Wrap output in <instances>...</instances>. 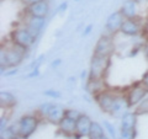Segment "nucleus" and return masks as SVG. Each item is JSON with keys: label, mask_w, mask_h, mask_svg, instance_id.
<instances>
[{"label": "nucleus", "mask_w": 148, "mask_h": 139, "mask_svg": "<svg viewBox=\"0 0 148 139\" xmlns=\"http://www.w3.org/2000/svg\"><path fill=\"white\" fill-rule=\"evenodd\" d=\"M110 57L94 54L90 62L89 73H88V80H103L108 69L110 68Z\"/></svg>", "instance_id": "f257e3e1"}, {"label": "nucleus", "mask_w": 148, "mask_h": 139, "mask_svg": "<svg viewBox=\"0 0 148 139\" xmlns=\"http://www.w3.org/2000/svg\"><path fill=\"white\" fill-rule=\"evenodd\" d=\"M35 37L32 36V33L26 29L25 26L22 27H16L10 32V41L11 43L20 46L22 48L29 49L35 42Z\"/></svg>", "instance_id": "f03ea898"}, {"label": "nucleus", "mask_w": 148, "mask_h": 139, "mask_svg": "<svg viewBox=\"0 0 148 139\" xmlns=\"http://www.w3.org/2000/svg\"><path fill=\"white\" fill-rule=\"evenodd\" d=\"M147 94H148V90L146 89V86L142 84V81L135 82V84H133L128 89L126 96H125V97H126V101H127L128 107L137 106L142 100L146 99Z\"/></svg>", "instance_id": "7ed1b4c3"}, {"label": "nucleus", "mask_w": 148, "mask_h": 139, "mask_svg": "<svg viewBox=\"0 0 148 139\" xmlns=\"http://www.w3.org/2000/svg\"><path fill=\"white\" fill-rule=\"evenodd\" d=\"M38 123H40L38 116H34V114L22 116L18 119V124H20V138L27 139L36 131V128L38 127Z\"/></svg>", "instance_id": "20e7f679"}, {"label": "nucleus", "mask_w": 148, "mask_h": 139, "mask_svg": "<svg viewBox=\"0 0 148 139\" xmlns=\"http://www.w3.org/2000/svg\"><path fill=\"white\" fill-rule=\"evenodd\" d=\"M117 96H115L112 92H110L108 90H103L94 95V100L98 104V106L101 108V111H104L106 113H112L114 105L116 101Z\"/></svg>", "instance_id": "39448f33"}, {"label": "nucleus", "mask_w": 148, "mask_h": 139, "mask_svg": "<svg viewBox=\"0 0 148 139\" xmlns=\"http://www.w3.org/2000/svg\"><path fill=\"white\" fill-rule=\"evenodd\" d=\"M6 53V65L8 68H16L17 65H20L24 55L26 53V48H22L20 46H16L11 43V47L5 48Z\"/></svg>", "instance_id": "423d86ee"}, {"label": "nucleus", "mask_w": 148, "mask_h": 139, "mask_svg": "<svg viewBox=\"0 0 148 139\" xmlns=\"http://www.w3.org/2000/svg\"><path fill=\"white\" fill-rule=\"evenodd\" d=\"M114 41L110 36H101L98 40L95 47H94V54L103 55V57H110L114 53Z\"/></svg>", "instance_id": "0eeeda50"}, {"label": "nucleus", "mask_w": 148, "mask_h": 139, "mask_svg": "<svg viewBox=\"0 0 148 139\" xmlns=\"http://www.w3.org/2000/svg\"><path fill=\"white\" fill-rule=\"evenodd\" d=\"M123 20H125V16L122 15V12L120 10L112 12L108 17V20H106V30H108L110 33L115 35L116 32L120 31V29H121Z\"/></svg>", "instance_id": "6e6552de"}, {"label": "nucleus", "mask_w": 148, "mask_h": 139, "mask_svg": "<svg viewBox=\"0 0 148 139\" xmlns=\"http://www.w3.org/2000/svg\"><path fill=\"white\" fill-rule=\"evenodd\" d=\"M45 18L46 17H37V16H27V20L25 22V27L29 30L32 36L37 38V36L41 33L43 26H45Z\"/></svg>", "instance_id": "1a4fd4ad"}, {"label": "nucleus", "mask_w": 148, "mask_h": 139, "mask_svg": "<svg viewBox=\"0 0 148 139\" xmlns=\"http://www.w3.org/2000/svg\"><path fill=\"white\" fill-rule=\"evenodd\" d=\"M49 11V5L47 0L43 1L32 4V5H27L26 7V14L30 16H37V17H46Z\"/></svg>", "instance_id": "9d476101"}, {"label": "nucleus", "mask_w": 148, "mask_h": 139, "mask_svg": "<svg viewBox=\"0 0 148 139\" xmlns=\"http://www.w3.org/2000/svg\"><path fill=\"white\" fill-rule=\"evenodd\" d=\"M120 32H122L126 36H137L141 32L140 22L136 18H125Z\"/></svg>", "instance_id": "9b49d317"}, {"label": "nucleus", "mask_w": 148, "mask_h": 139, "mask_svg": "<svg viewBox=\"0 0 148 139\" xmlns=\"http://www.w3.org/2000/svg\"><path fill=\"white\" fill-rule=\"evenodd\" d=\"M58 131L61 132L63 136L71 138L72 136L77 133V121L68 117H64L61 123L58 124Z\"/></svg>", "instance_id": "f8f14e48"}, {"label": "nucleus", "mask_w": 148, "mask_h": 139, "mask_svg": "<svg viewBox=\"0 0 148 139\" xmlns=\"http://www.w3.org/2000/svg\"><path fill=\"white\" fill-rule=\"evenodd\" d=\"M92 121L90 119L89 116L86 114H80V117L77 119V133L82 137H88L90 132Z\"/></svg>", "instance_id": "ddd939ff"}, {"label": "nucleus", "mask_w": 148, "mask_h": 139, "mask_svg": "<svg viewBox=\"0 0 148 139\" xmlns=\"http://www.w3.org/2000/svg\"><path fill=\"white\" fill-rule=\"evenodd\" d=\"M64 112H66V110L62 108L61 106H53L52 108H51L49 111V113L47 114V117H46V119L49 122V123H52V124H56V126H58L59 123H61L62 119L66 117L64 116Z\"/></svg>", "instance_id": "4468645a"}, {"label": "nucleus", "mask_w": 148, "mask_h": 139, "mask_svg": "<svg viewBox=\"0 0 148 139\" xmlns=\"http://www.w3.org/2000/svg\"><path fill=\"white\" fill-rule=\"evenodd\" d=\"M122 15L125 16V18H136L137 17V14H138V10H137V3L135 0H126L122 6H121V10Z\"/></svg>", "instance_id": "2eb2a0df"}, {"label": "nucleus", "mask_w": 148, "mask_h": 139, "mask_svg": "<svg viewBox=\"0 0 148 139\" xmlns=\"http://www.w3.org/2000/svg\"><path fill=\"white\" fill-rule=\"evenodd\" d=\"M137 122V114L135 112H126L122 116L121 129L123 131H135Z\"/></svg>", "instance_id": "dca6fc26"}, {"label": "nucleus", "mask_w": 148, "mask_h": 139, "mask_svg": "<svg viewBox=\"0 0 148 139\" xmlns=\"http://www.w3.org/2000/svg\"><path fill=\"white\" fill-rule=\"evenodd\" d=\"M15 104H16V100L11 92L9 91L0 92V106H1V108H12Z\"/></svg>", "instance_id": "f3484780"}, {"label": "nucleus", "mask_w": 148, "mask_h": 139, "mask_svg": "<svg viewBox=\"0 0 148 139\" xmlns=\"http://www.w3.org/2000/svg\"><path fill=\"white\" fill-rule=\"evenodd\" d=\"M104 137H105V133H104V128L101 127V124H99L98 122H92L88 138L89 139H104Z\"/></svg>", "instance_id": "a211bd4d"}, {"label": "nucleus", "mask_w": 148, "mask_h": 139, "mask_svg": "<svg viewBox=\"0 0 148 139\" xmlns=\"http://www.w3.org/2000/svg\"><path fill=\"white\" fill-rule=\"evenodd\" d=\"M135 113L137 116H140V114H147L148 113V99L142 100L141 102L137 105V107L135 110Z\"/></svg>", "instance_id": "6ab92c4d"}, {"label": "nucleus", "mask_w": 148, "mask_h": 139, "mask_svg": "<svg viewBox=\"0 0 148 139\" xmlns=\"http://www.w3.org/2000/svg\"><path fill=\"white\" fill-rule=\"evenodd\" d=\"M53 104H43V105H41L40 107H38V110H37V113H38V116L40 117H42V118H46L47 117V114L49 113V111H51V108L53 107Z\"/></svg>", "instance_id": "aec40b11"}, {"label": "nucleus", "mask_w": 148, "mask_h": 139, "mask_svg": "<svg viewBox=\"0 0 148 139\" xmlns=\"http://www.w3.org/2000/svg\"><path fill=\"white\" fill-rule=\"evenodd\" d=\"M0 138H3V139H21L11 131L10 127H6L4 131L0 132Z\"/></svg>", "instance_id": "412c9836"}, {"label": "nucleus", "mask_w": 148, "mask_h": 139, "mask_svg": "<svg viewBox=\"0 0 148 139\" xmlns=\"http://www.w3.org/2000/svg\"><path fill=\"white\" fill-rule=\"evenodd\" d=\"M80 112L79 111H77V110H74V108H66V112H64V116L68 118H72V119H77L80 117Z\"/></svg>", "instance_id": "4be33fe9"}, {"label": "nucleus", "mask_w": 148, "mask_h": 139, "mask_svg": "<svg viewBox=\"0 0 148 139\" xmlns=\"http://www.w3.org/2000/svg\"><path fill=\"white\" fill-rule=\"evenodd\" d=\"M104 128L106 129V132L109 133L111 139H116V132H115V128L109 121H104Z\"/></svg>", "instance_id": "5701e85b"}, {"label": "nucleus", "mask_w": 148, "mask_h": 139, "mask_svg": "<svg viewBox=\"0 0 148 139\" xmlns=\"http://www.w3.org/2000/svg\"><path fill=\"white\" fill-rule=\"evenodd\" d=\"M135 136H136L135 131H123V129H121L120 139H135Z\"/></svg>", "instance_id": "b1692460"}, {"label": "nucleus", "mask_w": 148, "mask_h": 139, "mask_svg": "<svg viewBox=\"0 0 148 139\" xmlns=\"http://www.w3.org/2000/svg\"><path fill=\"white\" fill-rule=\"evenodd\" d=\"M43 94L46 96H48V97H52V99H59L61 97V92L57 91V90H54V89H48V90H46Z\"/></svg>", "instance_id": "393cba45"}, {"label": "nucleus", "mask_w": 148, "mask_h": 139, "mask_svg": "<svg viewBox=\"0 0 148 139\" xmlns=\"http://www.w3.org/2000/svg\"><path fill=\"white\" fill-rule=\"evenodd\" d=\"M40 75V69L38 68H35V69H31V73L27 75V79H31V78H37Z\"/></svg>", "instance_id": "a878e982"}, {"label": "nucleus", "mask_w": 148, "mask_h": 139, "mask_svg": "<svg viewBox=\"0 0 148 139\" xmlns=\"http://www.w3.org/2000/svg\"><path fill=\"white\" fill-rule=\"evenodd\" d=\"M6 123H8V118L3 116V117L0 118V132L4 131V129L6 128Z\"/></svg>", "instance_id": "bb28decb"}, {"label": "nucleus", "mask_w": 148, "mask_h": 139, "mask_svg": "<svg viewBox=\"0 0 148 139\" xmlns=\"http://www.w3.org/2000/svg\"><path fill=\"white\" fill-rule=\"evenodd\" d=\"M141 81H142V84L146 86V89L148 90V70L143 74V76H142V79H141Z\"/></svg>", "instance_id": "cd10ccee"}, {"label": "nucleus", "mask_w": 148, "mask_h": 139, "mask_svg": "<svg viewBox=\"0 0 148 139\" xmlns=\"http://www.w3.org/2000/svg\"><path fill=\"white\" fill-rule=\"evenodd\" d=\"M40 1H43V0H22V3L25 5H32V4H36V3H40Z\"/></svg>", "instance_id": "c85d7f7f"}, {"label": "nucleus", "mask_w": 148, "mask_h": 139, "mask_svg": "<svg viewBox=\"0 0 148 139\" xmlns=\"http://www.w3.org/2000/svg\"><path fill=\"white\" fill-rule=\"evenodd\" d=\"M67 6H68V4H67L66 1H64V3H62V4H61V5H59V6H58V9H57V10H58V12H63V11H66V9H67Z\"/></svg>", "instance_id": "c756f323"}, {"label": "nucleus", "mask_w": 148, "mask_h": 139, "mask_svg": "<svg viewBox=\"0 0 148 139\" xmlns=\"http://www.w3.org/2000/svg\"><path fill=\"white\" fill-rule=\"evenodd\" d=\"M91 30H92V25L90 24V25H88L85 29H84V32H83V36H88L91 32Z\"/></svg>", "instance_id": "7c9ffc66"}, {"label": "nucleus", "mask_w": 148, "mask_h": 139, "mask_svg": "<svg viewBox=\"0 0 148 139\" xmlns=\"http://www.w3.org/2000/svg\"><path fill=\"white\" fill-rule=\"evenodd\" d=\"M17 73V69H11V70H5V76H11V75H15Z\"/></svg>", "instance_id": "2f4dec72"}, {"label": "nucleus", "mask_w": 148, "mask_h": 139, "mask_svg": "<svg viewBox=\"0 0 148 139\" xmlns=\"http://www.w3.org/2000/svg\"><path fill=\"white\" fill-rule=\"evenodd\" d=\"M143 32H145V35H147V36H148V18L146 20L145 25H143Z\"/></svg>", "instance_id": "473e14b6"}, {"label": "nucleus", "mask_w": 148, "mask_h": 139, "mask_svg": "<svg viewBox=\"0 0 148 139\" xmlns=\"http://www.w3.org/2000/svg\"><path fill=\"white\" fill-rule=\"evenodd\" d=\"M61 63H62V61L61 59H56V61H53L52 62V67H58V65H61Z\"/></svg>", "instance_id": "72a5a7b5"}, {"label": "nucleus", "mask_w": 148, "mask_h": 139, "mask_svg": "<svg viewBox=\"0 0 148 139\" xmlns=\"http://www.w3.org/2000/svg\"><path fill=\"white\" fill-rule=\"evenodd\" d=\"M138 50H140V49H138L137 47H136V48H133L131 52H130V57H133V55H136V54L138 53Z\"/></svg>", "instance_id": "f704fd0d"}, {"label": "nucleus", "mask_w": 148, "mask_h": 139, "mask_svg": "<svg viewBox=\"0 0 148 139\" xmlns=\"http://www.w3.org/2000/svg\"><path fill=\"white\" fill-rule=\"evenodd\" d=\"M143 50H145V57H146L147 62H148V43L145 46V48H143Z\"/></svg>", "instance_id": "c9c22d12"}, {"label": "nucleus", "mask_w": 148, "mask_h": 139, "mask_svg": "<svg viewBox=\"0 0 148 139\" xmlns=\"http://www.w3.org/2000/svg\"><path fill=\"white\" fill-rule=\"evenodd\" d=\"M85 75H86V73H85V72H83V73H82V78H84Z\"/></svg>", "instance_id": "e433bc0d"}, {"label": "nucleus", "mask_w": 148, "mask_h": 139, "mask_svg": "<svg viewBox=\"0 0 148 139\" xmlns=\"http://www.w3.org/2000/svg\"><path fill=\"white\" fill-rule=\"evenodd\" d=\"M135 1L138 4V3H141V1H146V0H135Z\"/></svg>", "instance_id": "4c0bfd02"}, {"label": "nucleus", "mask_w": 148, "mask_h": 139, "mask_svg": "<svg viewBox=\"0 0 148 139\" xmlns=\"http://www.w3.org/2000/svg\"><path fill=\"white\" fill-rule=\"evenodd\" d=\"M104 139H109V138H108V137H106V136H105V137H104Z\"/></svg>", "instance_id": "58836bf2"}, {"label": "nucleus", "mask_w": 148, "mask_h": 139, "mask_svg": "<svg viewBox=\"0 0 148 139\" xmlns=\"http://www.w3.org/2000/svg\"><path fill=\"white\" fill-rule=\"evenodd\" d=\"M75 1H79V0H75Z\"/></svg>", "instance_id": "ea45409f"}, {"label": "nucleus", "mask_w": 148, "mask_h": 139, "mask_svg": "<svg viewBox=\"0 0 148 139\" xmlns=\"http://www.w3.org/2000/svg\"><path fill=\"white\" fill-rule=\"evenodd\" d=\"M0 139H3V138H0Z\"/></svg>", "instance_id": "a19ab883"}]
</instances>
